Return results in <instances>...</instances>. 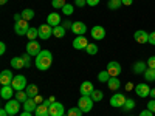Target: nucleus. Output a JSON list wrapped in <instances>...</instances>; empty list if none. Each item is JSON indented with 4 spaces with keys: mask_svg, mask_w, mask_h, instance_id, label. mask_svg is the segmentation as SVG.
<instances>
[{
    "mask_svg": "<svg viewBox=\"0 0 155 116\" xmlns=\"http://www.w3.org/2000/svg\"><path fill=\"white\" fill-rule=\"evenodd\" d=\"M74 5L76 6H84V5H87V0H74Z\"/></svg>",
    "mask_w": 155,
    "mask_h": 116,
    "instance_id": "45",
    "label": "nucleus"
},
{
    "mask_svg": "<svg viewBox=\"0 0 155 116\" xmlns=\"http://www.w3.org/2000/svg\"><path fill=\"white\" fill-rule=\"evenodd\" d=\"M25 92H27L28 98H36V96L39 95V88H37V85H34V84H28V87L25 88Z\"/></svg>",
    "mask_w": 155,
    "mask_h": 116,
    "instance_id": "24",
    "label": "nucleus"
},
{
    "mask_svg": "<svg viewBox=\"0 0 155 116\" xmlns=\"http://www.w3.org/2000/svg\"><path fill=\"white\" fill-rule=\"evenodd\" d=\"M11 67L16 68V70H22V68L25 67L23 57H12V59H11Z\"/></svg>",
    "mask_w": 155,
    "mask_h": 116,
    "instance_id": "21",
    "label": "nucleus"
},
{
    "mask_svg": "<svg viewBox=\"0 0 155 116\" xmlns=\"http://www.w3.org/2000/svg\"><path fill=\"white\" fill-rule=\"evenodd\" d=\"M62 27L67 30V28H71V27H73V23H71L70 20H65V22H62Z\"/></svg>",
    "mask_w": 155,
    "mask_h": 116,
    "instance_id": "46",
    "label": "nucleus"
},
{
    "mask_svg": "<svg viewBox=\"0 0 155 116\" xmlns=\"http://www.w3.org/2000/svg\"><path fill=\"white\" fill-rule=\"evenodd\" d=\"M126 101H127V98L124 95L116 93V95H113L110 98V105L112 107H116V108H123V105L126 104Z\"/></svg>",
    "mask_w": 155,
    "mask_h": 116,
    "instance_id": "6",
    "label": "nucleus"
},
{
    "mask_svg": "<svg viewBox=\"0 0 155 116\" xmlns=\"http://www.w3.org/2000/svg\"><path fill=\"white\" fill-rule=\"evenodd\" d=\"M36 108H37V104H36V101H34V98H28L27 101L23 102V111H36Z\"/></svg>",
    "mask_w": 155,
    "mask_h": 116,
    "instance_id": "20",
    "label": "nucleus"
},
{
    "mask_svg": "<svg viewBox=\"0 0 155 116\" xmlns=\"http://www.w3.org/2000/svg\"><path fill=\"white\" fill-rule=\"evenodd\" d=\"M28 30H30V25H28L27 20L22 19V20H19V22L14 23V31H16L17 36H27Z\"/></svg>",
    "mask_w": 155,
    "mask_h": 116,
    "instance_id": "4",
    "label": "nucleus"
},
{
    "mask_svg": "<svg viewBox=\"0 0 155 116\" xmlns=\"http://www.w3.org/2000/svg\"><path fill=\"white\" fill-rule=\"evenodd\" d=\"M71 31L78 36H84L87 33V27H85L84 22H74L73 27H71Z\"/></svg>",
    "mask_w": 155,
    "mask_h": 116,
    "instance_id": "19",
    "label": "nucleus"
},
{
    "mask_svg": "<svg viewBox=\"0 0 155 116\" xmlns=\"http://www.w3.org/2000/svg\"><path fill=\"white\" fill-rule=\"evenodd\" d=\"M11 87L16 90V92H22V90H25L28 87V84H27V77L25 76H22V74H17V76H14V79H12V84H11Z\"/></svg>",
    "mask_w": 155,
    "mask_h": 116,
    "instance_id": "2",
    "label": "nucleus"
},
{
    "mask_svg": "<svg viewBox=\"0 0 155 116\" xmlns=\"http://www.w3.org/2000/svg\"><path fill=\"white\" fill-rule=\"evenodd\" d=\"M34 116H50V110L47 105L41 104V105H37L36 111H34Z\"/></svg>",
    "mask_w": 155,
    "mask_h": 116,
    "instance_id": "25",
    "label": "nucleus"
},
{
    "mask_svg": "<svg viewBox=\"0 0 155 116\" xmlns=\"http://www.w3.org/2000/svg\"><path fill=\"white\" fill-rule=\"evenodd\" d=\"M73 11H74V8H73V5H65V6H64L62 8V12H64V14H65V16H71L73 14Z\"/></svg>",
    "mask_w": 155,
    "mask_h": 116,
    "instance_id": "38",
    "label": "nucleus"
},
{
    "mask_svg": "<svg viewBox=\"0 0 155 116\" xmlns=\"http://www.w3.org/2000/svg\"><path fill=\"white\" fill-rule=\"evenodd\" d=\"M47 23L51 25V27H59V25H62V20H61V16L58 14V12H50L48 17H47Z\"/></svg>",
    "mask_w": 155,
    "mask_h": 116,
    "instance_id": "15",
    "label": "nucleus"
},
{
    "mask_svg": "<svg viewBox=\"0 0 155 116\" xmlns=\"http://www.w3.org/2000/svg\"><path fill=\"white\" fill-rule=\"evenodd\" d=\"M5 110H6L9 114H17L19 110H20V102H19L17 99H9V101H6Z\"/></svg>",
    "mask_w": 155,
    "mask_h": 116,
    "instance_id": "7",
    "label": "nucleus"
},
{
    "mask_svg": "<svg viewBox=\"0 0 155 116\" xmlns=\"http://www.w3.org/2000/svg\"><path fill=\"white\" fill-rule=\"evenodd\" d=\"M140 116H153V111H150L149 108H146V110H143L140 113Z\"/></svg>",
    "mask_w": 155,
    "mask_h": 116,
    "instance_id": "42",
    "label": "nucleus"
},
{
    "mask_svg": "<svg viewBox=\"0 0 155 116\" xmlns=\"http://www.w3.org/2000/svg\"><path fill=\"white\" fill-rule=\"evenodd\" d=\"M0 96H2L5 101L12 99V96H16V95H14V88H12L11 85H3L2 90H0Z\"/></svg>",
    "mask_w": 155,
    "mask_h": 116,
    "instance_id": "16",
    "label": "nucleus"
},
{
    "mask_svg": "<svg viewBox=\"0 0 155 116\" xmlns=\"http://www.w3.org/2000/svg\"><path fill=\"white\" fill-rule=\"evenodd\" d=\"M144 76V79L147 82H155V70L153 68H146V71L143 73Z\"/></svg>",
    "mask_w": 155,
    "mask_h": 116,
    "instance_id": "26",
    "label": "nucleus"
},
{
    "mask_svg": "<svg viewBox=\"0 0 155 116\" xmlns=\"http://www.w3.org/2000/svg\"><path fill=\"white\" fill-rule=\"evenodd\" d=\"M123 2V5H126V6H130L132 3H134V0H121Z\"/></svg>",
    "mask_w": 155,
    "mask_h": 116,
    "instance_id": "49",
    "label": "nucleus"
},
{
    "mask_svg": "<svg viewBox=\"0 0 155 116\" xmlns=\"http://www.w3.org/2000/svg\"><path fill=\"white\" fill-rule=\"evenodd\" d=\"M27 37L30 40H36V37H39V28H30L27 33Z\"/></svg>",
    "mask_w": 155,
    "mask_h": 116,
    "instance_id": "33",
    "label": "nucleus"
},
{
    "mask_svg": "<svg viewBox=\"0 0 155 116\" xmlns=\"http://www.w3.org/2000/svg\"><path fill=\"white\" fill-rule=\"evenodd\" d=\"M107 85H109V90H112V92H116V90L121 87V82H120L118 77H110L109 82H107Z\"/></svg>",
    "mask_w": 155,
    "mask_h": 116,
    "instance_id": "23",
    "label": "nucleus"
},
{
    "mask_svg": "<svg viewBox=\"0 0 155 116\" xmlns=\"http://www.w3.org/2000/svg\"><path fill=\"white\" fill-rule=\"evenodd\" d=\"M6 2H8V0H0V3H2V5H6Z\"/></svg>",
    "mask_w": 155,
    "mask_h": 116,
    "instance_id": "55",
    "label": "nucleus"
},
{
    "mask_svg": "<svg viewBox=\"0 0 155 116\" xmlns=\"http://www.w3.org/2000/svg\"><path fill=\"white\" fill-rule=\"evenodd\" d=\"M92 37L95 40H102V39L106 37V30L102 27H99V25H96V27L92 28Z\"/></svg>",
    "mask_w": 155,
    "mask_h": 116,
    "instance_id": "18",
    "label": "nucleus"
},
{
    "mask_svg": "<svg viewBox=\"0 0 155 116\" xmlns=\"http://www.w3.org/2000/svg\"><path fill=\"white\" fill-rule=\"evenodd\" d=\"M82 110L79 108V107H71V108H68V111H67V114L68 116H82Z\"/></svg>",
    "mask_w": 155,
    "mask_h": 116,
    "instance_id": "34",
    "label": "nucleus"
},
{
    "mask_svg": "<svg viewBox=\"0 0 155 116\" xmlns=\"http://www.w3.org/2000/svg\"><path fill=\"white\" fill-rule=\"evenodd\" d=\"M150 87L147 85V84H138L137 87H135V92H137V95L140 96V98H147L149 95H150Z\"/></svg>",
    "mask_w": 155,
    "mask_h": 116,
    "instance_id": "11",
    "label": "nucleus"
},
{
    "mask_svg": "<svg viewBox=\"0 0 155 116\" xmlns=\"http://www.w3.org/2000/svg\"><path fill=\"white\" fill-rule=\"evenodd\" d=\"M90 98L93 99V102H99V101H102V98H104V93H102L101 90H93V93L90 95Z\"/></svg>",
    "mask_w": 155,
    "mask_h": 116,
    "instance_id": "29",
    "label": "nucleus"
},
{
    "mask_svg": "<svg viewBox=\"0 0 155 116\" xmlns=\"http://www.w3.org/2000/svg\"><path fill=\"white\" fill-rule=\"evenodd\" d=\"M134 39L137 44H146V42H149V33H146L143 30H138L134 33Z\"/></svg>",
    "mask_w": 155,
    "mask_h": 116,
    "instance_id": "13",
    "label": "nucleus"
},
{
    "mask_svg": "<svg viewBox=\"0 0 155 116\" xmlns=\"http://www.w3.org/2000/svg\"><path fill=\"white\" fill-rule=\"evenodd\" d=\"M134 88V85H132V82H129L127 85H126V90H127V92H130V90Z\"/></svg>",
    "mask_w": 155,
    "mask_h": 116,
    "instance_id": "51",
    "label": "nucleus"
},
{
    "mask_svg": "<svg viewBox=\"0 0 155 116\" xmlns=\"http://www.w3.org/2000/svg\"><path fill=\"white\" fill-rule=\"evenodd\" d=\"M53 36V27L48 23H44L39 27V37L44 39V40H48V39Z\"/></svg>",
    "mask_w": 155,
    "mask_h": 116,
    "instance_id": "5",
    "label": "nucleus"
},
{
    "mask_svg": "<svg viewBox=\"0 0 155 116\" xmlns=\"http://www.w3.org/2000/svg\"><path fill=\"white\" fill-rule=\"evenodd\" d=\"M64 116H68V114H64Z\"/></svg>",
    "mask_w": 155,
    "mask_h": 116,
    "instance_id": "57",
    "label": "nucleus"
},
{
    "mask_svg": "<svg viewBox=\"0 0 155 116\" xmlns=\"http://www.w3.org/2000/svg\"><path fill=\"white\" fill-rule=\"evenodd\" d=\"M20 116H33V114H31L30 111H22V113H20Z\"/></svg>",
    "mask_w": 155,
    "mask_h": 116,
    "instance_id": "54",
    "label": "nucleus"
},
{
    "mask_svg": "<svg viewBox=\"0 0 155 116\" xmlns=\"http://www.w3.org/2000/svg\"><path fill=\"white\" fill-rule=\"evenodd\" d=\"M107 71H109L110 77H118L121 74V65L116 60H112L107 63Z\"/></svg>",
    "mask_w": 155,
    "mask_h": 116,
    "instance_id": "8",
    "label": "nucleus"
},
{
    "mask_svg": "<svg viewBox=\"0 0 155 116\" xmlns=\"http://www.w3.org/2000/svg\"><path fill=\"white\" fill-rule=\"evenodd\" d=\"M53 36L58 37V39H62L64 36H65V28H64L62 25H59V27H54V28H53Z\"/></svg>",
    "mask_w": 155,
    "mask_h": 116,
    "instance_id": "28",
    "label": "nucleus"
},
{
    "mask_svg": "<svg viewBox=\"0 0 155 116\" xmlns=\"http://www.w3.org/2000/svg\"><path fill=\"white\" fill-rule=\"evenodd\" d=\"M9 116H16V114H9Z\"/></svg>",
    "mask_w": 155,
    "mask_h": 116,
    "instance_id": "56",
    "label": "nucleus"
},
{
    "mask_svg": "<svg viewBox=\"0 0 155 116\" xmlns=\"http://www.w3.org/2000/svg\"><path fill=\"white\" fill-rule=\"evenodd\" d=\"M132 108H135V101H134V99H130V98H127L126 104L123 105V110H124V111H130Z\"/></svg>",
    "mask_w": 155,
    "mask_h": 116,
    "instance_id": "32",
    "label": "nucleus"
},
{
    "mask_svg": "<svg viewBox=\"0 0 155 116\" xmlns=\"http://www.w3.org/2000/svg\"><path fill=\"white\" fill-rule=\"evenodd\" d=\"M93 84L90 82V81H85L81 84V88H79V92H81V96H90L93 93Z\"/></svg>",
    "mask_w": 155,
    "mask_h": 116,
    "instance_id": "17",
    "label": "nucleus"
},
{
    "mask_svg": "<svg viewBox=\"0 0 155 116\" xmlns=\"http://www.w3.org/2000/svg\"><path fill=\"white\" fill-rule=\"evenodd\" d=\"M12 79H14L12 71L3 70L2 73H0V84H2V87H3V85H11V84H12Z\"/></svg>",
    "mask_w": 155,
    "mask_h": 116,
    "instance_id": "10",
    "label": "nucleus"
},
{
    "mask_svg": "<svg viewBox=\"0 0 155 116\" xmlns=\"http://www.w3.org/2000/svg\"><path fill=\"white\" fill-rule=\"evenodd\" d=\"M42 51V48H41V45H39L36 40H30L28 42V45H27V53L30 54V56H37L39 53Z\"/></svg>",
    "mask_w": 155,
    "mask_h": 116,
    "instance_id": "9",
    "label": "nucleus"
},
{
    "mask_svg": "<svg viewBox=\"0 0 155 116\" xmlns=\"http://www.w3.org/2000/svg\"><path fill=\"white\" fill-rule=\"evenodd\" d=\"M85 51H87L88 54H92V56H93V54H96V53H98V47H96L95 44H88V45H87V48H85Z\"/></svg>",
    "mask_w": 155,
    "mask_h": 116,
    "instance_id": "37",
    "label": "nucleus"
},
{
    "mask_svg": "<svg viewBox=\"0 0 155 116\" xmlns=\"http://www.w3.org/2000/svg\"><path fill=\"white\" fill-rule=\"evenodd\" d=\"M147 63H144V62H141V60H138V62H135L134 63V73L135 74H141V73H144L146 71V67Z\"/></svg>",
    "mask_w": 155,
    "mask_h": 116,
    "instance_id": "22",
    "label": "nucleus"
},
{
    "mask_svg": "<svg viewBox=\"0 0 155 116\" xmlns=\"http://www.w3.org/2000/svg\"><path fill=\"white\" fill-rule=\"evenodd\" d=\"M51 5H53L54 9H62L64 6L67 5V2H65V0H53V2H51Z\"/></svg>",
    "mask_w": 155,
    "mask_h": 116,
    "instance_id": "36",
    "label": "nucleus"
},
{
    "mask_svg": "<svg viewBox=\"0 0 155 116\" xmlns=\"http://www.w3.org/2000/svg\"><path fill=\"white\" fill-rule=\"evenodd\" d=\"M147 68H153L155 70V56H150L147 59Z\"/></svg>",
    "mask_w": 155,
    "mask_h": 116,
    "instance_id": "39",
    "label": "nucleus"
},
{
    "mask_svg": "<svg viewBox=\"0 0 155 116\" xmlns=\"http://www.w3.org/2000/svg\"><path fill=\"white\" fill-rule=\"evenodd\" d=\"M22 19H23V20H27V22L33 20V19H34V11H33V9H30V8L22 9Z\"/></svg>",
    "mask_w": 155,
    "mask_h": 116,
    "instance_id": "27",
    "label": "nucleus"
},
{
    "mask_svg": "<svg viewBox=\"0 0 155 116\" xmlns=\"http://www.w3.org/2000/svg\"><path fill=\"white\" fill-rule=\"evenodd\" d=\"M34 63H36L37 70H42V71L48 70L51 67V63H53V54H51V51L42 50L41 53L34 57Z\"/></svg>",
    "mask_w": 155,
    "mask_h": 116,
    "instance_id": "1",
    "label": "nucleus"
},
{
    "mask_svg": "<svg viewBox=\"0 0 155 116\" xmlns=\"http://www.w3.org/2000/svg\"><path fill=\"white\" fill-rule=\"evenodd\" d=\"M14 20H16V22L22 20V14H16V16H14Z\"/></svg>",
    "mask_w": 155,
    "mask_h": 116,
    "instance_id": "52",
    "label": "nucleus"
},
{
    "mask_svg": "<svg viewBox=\"0 0 155 116\" xmlns=\"http://www.w3.org/2000/svg\"><path fill=\"white\" fill-rule=\"evenodd\" d=\"M121 5H123L121 0H109V3H107L109 9H112V11H115V9H120V8H121Z\"/></svg>",
    "mask_w": 155,
    "mask_h": 116,
    "instance_id": "30",
    "label": "nucleus"
},
{
    "mask_svg": "<svg viewBox=\"0 0 155 116\" xmlns=\"http://www.w3.org/2000/svg\"><path fill=\"white\" fill-rule=\"evenodd\" d=\"M99 2H101V0H87V5H90V6H96Z\"/></svg>",
    "mask_w": 155,
    "mask_h": 116,
    "instance_id": "48",
    "label": "nucleus"
},
{
    "mask_svg": "<svg viewBox=\"0 0 155 116\" xmlns=\"http://www.w3.org/2000/svg\"><path fill=\"white\" fill-rule=\"evenodd\" d=\"M147 108H149L150 111L155 113V99H150V101L147 102Z\"/></svg>",
    "mask_w": 155,
    "mask_h": 116,
    "instance_id": "41",
    "label": "nucleus"
},
{
    "mask_svg": "<svg viewBox=\"0 0 155 116\" xmlns=\"http://www.w3.org/2000/svg\"><path fill=\"white\" fill-rule=\"evenodd\" d=\"M5 51H6V45H5V42H0V54H5Z\"/></svg>",
    "mask_w": 155,
    "mask_h": 116,
    "instance_id": "47",
    "label": "nucleus"
},
{
    "mask_svg": "<svg viewBox=\"0 0 155 116\" xmlns=\"http://www.w3.org/2000/svg\"><path fill=\"white\" fill-rule=\"evenodd\" d=\"M16 99H17L19 102H22V104H23V102L28 99V95H27V92H25V90H22V92H17V93H16Z\"/></svg>",
    "mask_w": 155,
    "mask_h": 116,
    "instance_id": "35",
    "label": "nucleus"
},
{
    "mask_svg": "<svg viewBox=\"0 0 155 116\" xmlns=\"http://www.w3.org/2000/svg\"><path fill=\"white\" fill-rule=\"evenodd\" d=\"M0 116H9V113H8V111L5 110V107H3L2 110H0Z\"/></svg>",
    "mask_w": 155,
    "mask_h": 116,
    "instance_id": "50",
    "label": "nucleus"
},
{
    "mask_svg": "<svg viewBox=\"0 0 155 116\" xmlns=\"http://www.w3.org/2000/svg\"><path fill=\"white\" fill-rule=\"evenodd\" d=\"M50 110V116H64V105L61 102H54L48 107Z\"/></svg>",
    "mask_w": 155,
    "mask_h": 116,
    "instance_id": "12",
    "label": "nucleus"
},
{
    "mask_svg": "<svg viewBox=\"0 0 155 116\" xmlns=\"http://www.w3.org/2000/svg\"><path fill=\"white\" fill-rule=\"evenodd\" d=\"M78 107H79L84 113H88L93 108V99L90 96H81L79 101H78Z\"/></svg>",
    "mask_w": 155,
    "mask_h": 116,
    "instance_id": "3",
    "label": "nucleus"
},
{
    "mask_svg": "<svg viewBox=\"0 0 155 116\" xmlns=\"http://www.w3.org/2000/svg\"><path fill=\"white\" fill-rule=\"evenodd\" d=\"M149 96H150L152 99H155V88H152V90H150V95H149Z\"/></svg>",
    "mask_w": 155,
    "mask_h": 116,
    "instance_id": "53",
    "label": "nucleus"
},
{
    "mask_svg": "<svg viewBox=\"0 0 155 116\" xmlns=\"http://www.w3.org/2000/svg\"><path fill=\"white\" fill-rule=\"evenodd\" d=\"M109 79H110V74H109V71L106 70V71H101L99 74H98V81L99 82H102V84H107L109 82Z\"/></svg>",
    "mask_w": 155,
    "mask_h": 116,
    "instance_id": "31",
    "label": "nucleus"
},
{
    "mask_svg": "<svg viewBox=\"0 0 155 116\" xmlns=\"http://www.w3.org/2000/svg\"><path fill=\"white\" fill-rule=\"evenodd\" d=\"M34 101H36V104H37V105H41V104H44V101H45V99H44L42 96H39V95H37V96L34 98Z\"/></svg>",
    "mask_w": 155,
    "mask_h": 116,
    "instance_id": "44",
    "label": "nucleus"
},
{
    "mask_svg": "<svg viewBox=\"0 0 155 116\" xmlns=\"http://www.w3.org/2000/svg\"><path fill=\"white\" fill-rule=\"evenodd\" d=\"M22 57H23V60H25V67H30V65H31V59H30L31 56L27 53V54H23Z\"/></svg>",
    "mask_w": 155,
    "mask_h": 116,
    "instance_id": "40",
    "label": "nucleus"
},
{
    "mask_svg": "<svg viewBox=\"0 0 155 116\" xmlns=\"http://www.w3.org/2000/svg\"><path fill=\"white\" fill-rule=\"evenodd\" d=\"M149 44H152V45H155V31H152V33H149Z\"/></svg>",
    "mask_w": 155,
    "mask_h": 116,
    "instance_id": "43",
    "label": "nucleus"
},
{
    "mask_svg": "<svg viewBox=\"0 0 155 116\" xmlns=\"http://www.w3.org/2000/svg\"><path fill=\"white\" fill-rule=\"evenodd\" d=\"M87 45H88V42H87L85 36H76V37H74L73 48H76V50H85Z\"/></svg>",
    "mask_w": 155,
    "mask_h": 116,
    "instance_id": "14",
    "label": "nucleus"
}]
</instances>
